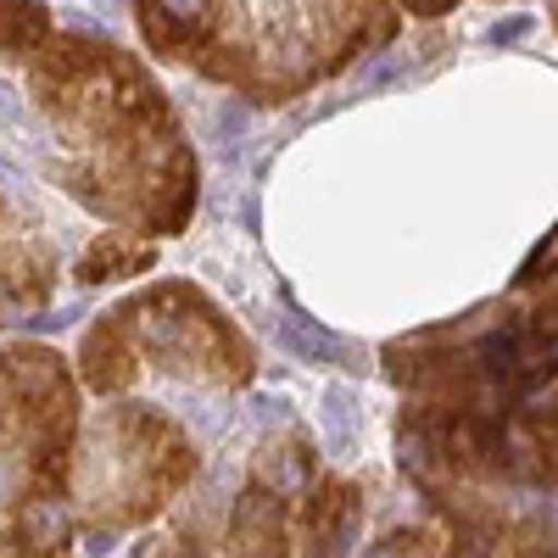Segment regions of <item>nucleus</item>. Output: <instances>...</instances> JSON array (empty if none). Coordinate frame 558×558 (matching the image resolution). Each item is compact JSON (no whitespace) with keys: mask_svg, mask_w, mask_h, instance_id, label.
I'll return each instance as SVG.
<instances>
[{"mask_svg":"<svg viewBox=\"0 0 558 558\" xmlns=\"http://www.w3.org/2000/svg\"><path fill=\"white\" fill-rule=\"evenodd\" d=\"M0 123H7V129H17V123H23V101L12 96L7 84H0Z\"/></svg>","mask_w":558,"mask_h":558,"instance_id":"6","label":"nucleus"},{"mask_svg":"<svg viewBox=\"0 0 558 558\" xmlns=\"http://www.w3.org/2000/svg\"><path fill=\"white\" fill-rule=\"evenodd\" d=\"M324 425H330V447H336V452H347V447H352V436H357V418H352V391H341V386L324 391Z\"/></svg>","mask_w":558,"mask_h":558,"instance_id":"3","label":"nucleus"},{"mask_svg":"<svg viewBox=\"0 0 558 558\" xmlns=\"http://www.w3.org/2000/svg\"><path fill=\"white\" fill-rule=\"evenodd\" d=\"M151 17H168V23H179V28H202V17H207V0H157V12Z\"/></svg>","mask_w":558,"mask_h":558,"instance_id":"5","label":"nucleus"},{"mask_svg":"<svg viewBox=\"0 0 558 558\" xmlns=\"http://www.w3.org/2000/svg\"><path fill=\"white\" fill-rule=\"evenodd\" d=\"M279 330H286V336H291V341H296V347H302L307 357H336V352H341V347H336L330 336L307 330V318H286V324H279Z\"/></svg>","mask_w":558,"mask_h":558,"instance_id":"4","label":"nucleus"},{"mask_svg":"<svg viewBox=\"0 0 558 558\" xmlns=\"http://www.w3.org/2000/svg\"><path fill=\"white\" fill-rule=\"evenodd\" d=\"M324 502V497H318ZM352 531H357V497L347 492V486H336L330 492V502L313 514V558H347V547H352Z\"/></svg>","mask_w":558,"mask_h":558,"instance_id":"1","label":"nucleus"},{"mask_svg":"<svg viewBox=\"0 0 558 558\" xmlns=\"http://www.w3.org/2000/svg\"><path fill=\"white\" fill-rule=\"evenodd\" d=\"M413 7H425V12H441V7H452V0H413Z\"/></svg>","mask_w":558,"mask_h":558,"instance_id":"7","label":"nucleus"},{"mask_svg":"<svg viewBox=\"0 0 558 558\" xmlns=\"http://www.w3.org/2000/svg\"><path fill=\"white\" fill-rule=\"evenodd\" d=\"M23 536H28V547H57V542L68 536L62 502H28V508H23Z\"/></svg>","mask_w":558,"mask_h":558,"instance_id":"2","label":"nucleus"}]
</instances>
